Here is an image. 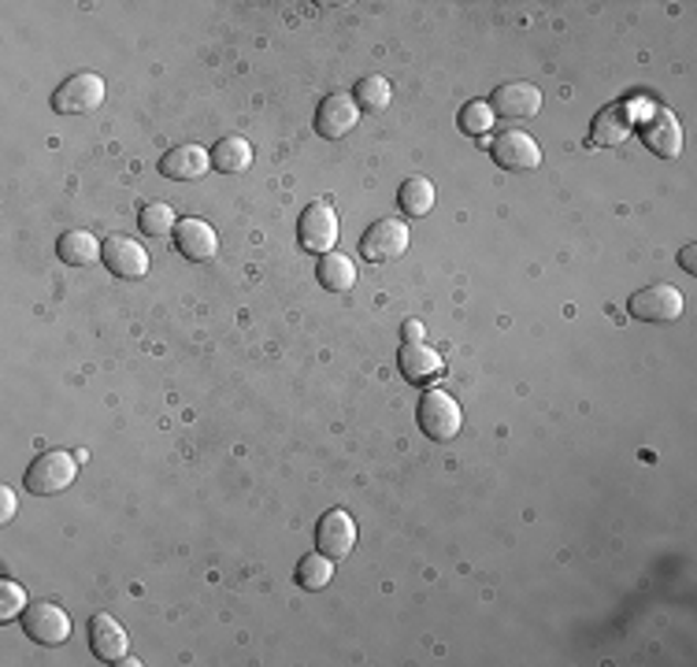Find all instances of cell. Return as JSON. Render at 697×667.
Instances as JSON below:
<instances>
[{
	"label": "cell",
	"instance_id": "6da1fadb",
	"mask_svg": "<svg viewBox=\"0 0 697 667\" xmlns=\"http://www.w3.org/2000/svg\"><path fill=\"white\" fill-rule=\"evenodd\" d=\"M75 475H78V456L52 449V453H41L38 460L27 467L23 486L34 497H52V494H64V489L75 483Z\"/></svg>",
	"mask_w": 697,
	"mask_h": 667
},
{
	"label": "cell",
	"instance_id": "7a4b0ae2",
	"mask_svg": "<svg viewBox=\"0 0 697 667\" xmlns=\"http://www.w3.org/2000/svg\"><path fill=\"white\" fill-rule=\"evenodd\" d=\"M415 420H420V431L431 437V442H453L461 434V404H456L450 393L442 390H426L420 398V409H415Z\"/></svg>",
	"mask_w": 697,
	"mask_h": 667
},
{
	"label": "cell",
	"instance_id": "3957f363",
	"mask_svg": "<svg viewBox=\"0 0 697 667\" xmlns=\"http://www.w3.org/2000/svg\"><path fill=\"white\" fill-rule=\"evenodd\" d=\"M297 242L305 253H335L338 245V215L327 201H311L297 219Z\"/></svg>",
	"mask_w": 697,
	"mask_h": 667
},
{
	"label": "cell",
	"instance_id": "277c9868",
	"mask_svg": "<svg viewBox=\"0 0 697 667\" xmlns=\"http://www.w3.org/2000/svg\"><path fill=\"white\" fill-rule=\"evenodd\" d=\"M104 104V78L93 75V71H78L71 75L64 86L52 93V112L60 116H89Z\"/></svg>",
	"mask_w": 697,
	"mask_h": 667
},
{
	"label": "cell",
	"instance_id": "5b68a950",
	"mask_svg": "<svg viewBox=\"0 0 697 667\" xmlns=\"http://www.w3.org/2000/svg\"><path fill=\"white\" fill-rule=\"evenodd\" d=\"M23 631L30 642L38 645H64L71 638V620L60 604L52 601H30L23 608Z\"/></svg>",
	"mask_w": 697,
	"mask_h": 667
},
{
	"label": "cell",
	"instance_id": "8992f818",
	"mask_svg": "<svg viewBox=\"0 0 697 667\" xmlns=\"http://www.w3.org/2000/svg\"><path fill=\"white\" fill-rule=\"evenodd\" d=\"M360 253L371 264H390V260H401L409 253V226L401 219H379L371 223L360 237Z\"/></svg>",
	"mask_w": 697,
	"mask_h": 667
},
{
	"label": "cell",
	"instance_id": "52a82bcc",
	"mask_svg": "<svg viewBox=\"0 0 697 667\" xmlns=\"http://www.w3.org/2000/svg\"><path fill=\"white\" fill-rule=\"evenodd\" d=\"M627 311L642 322H675L683 316V294L668 283L646 286L627 300Z\"/></svg>",
	"mask_w": 697,
	"mask_h": 667
},
{
	"label": "cell",
	"instance_id": "ba28073f",
	"mask_svg": "<svg viewBox=\"0 0 697 667\" xmlns=\"http://www.w3.org/2000/svg\"><path fill=\"white\" fill-rule=\"evenodd\" d=\"M101 260L108 264L112 275L127 278V283H138V278L149 275V253H145V245H138L134 237H108V242H101Z\"/></svg>",
	"mask_w": 697,
	"mask_h": 667
},
{
	"label": "cell",
	"instance_id": "9c48e42d",
	"mask_svg": "<svg viewBox=\"0 0 697 667\" xmlns=\"http://www.w3.org/2000/svg\"><path fill=\"white\" fill-rule=\"evenodd\" d=\"M490 108L494 116L513 119V123L535 119L538 112H542V93H538V86H530V82H505V86L494 89Z\"/></svg>",
	"mask_w": 697,
	"mask_h": 667
},
{
	"label": "cell",
	"instance_id": "30bf717a",
	"mask_svg": "<svg viewBox=\"0 0 697 667\" xmlns=\"http://www.w3.org/2000/svg\"><path fill=\"white\" fill-rule=\"evenodd\" d=\"M490 156L497 167H505V171H535V167L542 163V149H538V141L524 130L497 134Z\"/></svg>",
	"mask_w": 697,
	"mask_h": 667
},
{
	"label": "cell",
	"instance_id": "8fae6325",
	"mask_svg": "<svg viewBox=\"0 0 697 667\" xmlns=\"http://www.w3.org/2000/svg\"><path fill=\"white\" fill-rule=\"evenodd\" d=\"M357 546V523L346 508H330L316 527V549L327 552L330 560H346Z\"/></svg>",
	"mask_w": 697,
	"mask_h": 667
},
{
	"label": "cell",
	"instance_id": "7c38bea8",
	"mask_svg": "<svg viewBox=\"0 0 697 667\" xmlns=\"http://www.w3.org/2000/svg\"><path fill=\"white\" fill-rule=\"evenodd\" d=\"M357 119H360L357 100H352L349 93H330L316 112V130H319V138L341 141V138H349V130L357 127Z\"/></svg>",
	"mask_w": 697,
	"mask_h": 667
},
{
	"label": "cell",
	"instance_id": "4fadbf2b",
	"mask_svg": "<svg viewBox=\"0 0 697 667\" xmlns=\"http://www.w3.org/2000/svg\"><path fill=\"white\" fill-rule=\"evenodd\" d=\"M642 141H646V149L653 156H661V160H675V156L683 152V127L675 123V116L668 108H657L653 116L638 127Z\"/></svg>",
	"mask_w": 697,
	"mask_h": 667
},
{
	"label": "cell",
	"instance_id": "5bb4252c",
	"mask_svg": "<svg viewBox=\"0 0 697 667\" xmlns=\"http://www.w3.org/2000/svg\"><path fill=\"white\" fill-rule=\"evenodd\" d=\"M175 248L190 264H204V260L220 253V237H215L212 223H204V219H179V226H175Z\"/></svg>",
	"mask_w": 697,
	"mask_h": 667
},
{
	"label": "cell",
	"instance_id": "9a60e30c",
	"mask_svg": "<svg viewBox=\"0 0 697 667\" xmlns=\"http://www.w3.org/2000/svg\"><path fill=\"white\" fill-rule=\"evenodd\" d=\"M89 649L97 660L104 664H119L123 656H127V631L119 627L116 620L108 616V612H97V616L89 620Z\"/></svg>",
	"mask_w": 697,
	"mask_h": 667
},
{
	"label": "cell",
	"instance_id": "2e32d148",
	"mask_svg": "<svg viewBox=\"0 0 697 667\" xmlns=\"http://www.w3.org/2000/svg\"><path fill=\"white\" fill-rule=\"evenodd\" d=\"M208 167H212V156L201 145H179L160 160V174L171 182H197L208 174Z\"/></svg>",
	"mask_w": 697,
	"mask_h": 667
},
{
	"label": "cell",
	"instance_id": "e0dca14e",
	"mask_svg": "<svg viewBox=\"0 0 697 667\" xmlns=\"http://www.w3.org/2000/svg\"><path fill=\"white\" fill-rule=\"evenodd\" d=\"M631 108L627 104H609V108H601L594 123H590V141L601 145V149H616L631 138Z\"/></svg>",
	"mask_w": 697,
	"mask_h": 667
},
{
	"label": "cell",
	"instance_id": "ac0fdd59",
	"mask_svg": "<svg viewBox=\"0 0 697 667\" xmlns=\"http://www.w3.org/2000/svg\"><path fill=\"white\" fill-rule=\"evenodd\" d=\"M398 363H401V374L415 385L439 379V374L445 371L442 357L434 352L431 346H423V341H404L401 352H398Z\"/></svg>",
	"mask_w": 697,
	"mask_h": 667
},
{
	"label": "cell",
	"instance_id": "d6986e66",
	"mask_svg": "<svg viewBox=\"0 0 697 667\" xmlns=\"http://www.w3.org/2000/svg\"><path fill=\"white\" fill-rule=\"evenodd\" d=\"M208 156H212V167L220 174H242V171L253 167V145H249L245 138H237V134H231V138H220V141H215V149Z\"/></svg>",
	"mask_w": 697,
	"mask_h": 667
},
{
	"label": "cell",
	"instance_id": "ffe728a7",
	"mask_svg": "<svg viewBox=\"0 0 697 667\" xmlns=\"http://www.w3.org/2000/svg\"><path fill=\"white\" fill-rule=\"evenodd\" d=\"M316 275H319V286L330 289V294H349L352 283H357V267H352V260L341 256V253H324V256H319Z\"/></svg>",
	"mask_w": 697,
	"mask_h": 667
},
{
	"label": "cell",
	"instance_id": "44dd1931",
	"mask_svg": "<svg viewBox=\"0 0 697 667\" xmlns=\"http://www.w3.org/2000/svg\"><path fill=\"white\" fill-rule=\"evenodd\" d=\"M56 256L71 267H89L93 260H101V242L89 231H67V234H60Z\"/></svg>",
	"mask_w": 697,
	"mask_h": 667
},
{
	"label": "cell",
	"instance_id": "7402d4cb",
	"mask_svg": "<svg viewBox=\"0 0 697 667\" xmlns=\"http://www.w3.org/2000/svg\"><path fill=\"white\" fill-rule=\"evenodd\" d=\"M294 579H297V586L300 590H308V593H319L327 586L330 579H335V560L327 557V552H308V557H300V564L294 571Z\"/></svg>",
	"mask_w": 697,
	"mask_h": 667
},
{
	"label": "cell",
	"instance_id": "603a6c76",
	"mask_svg": "<svg viewBox=\"0 0 697 667\" xmlns=\"http://www.w3.org/2000/svg\"><path fill=\"white\" fill-rule=\"evenodd\" d=\"M434 201H439V193H434V186L426 182V179H409L401 186V193H398V208L409 219H423V215H431V208Z\"/></svg>",
	"mask_w": 697,
	"mask_h": 667
},
{
	"label": "cell",
	"instance_id": "cb8c5ba5",
	"mask_svg": "<svg viewBox=\"0 0 697 667\" xmlns=\"http://www.w3.org/2000/svg\"><path fill=\"white\" fill-rule=\"evenodd\" d=\"M390 97H393V89L382 75H368L352 86V100H357V108H363V112H382L390 104Z\"/></svg>",
	"mask_w": 697,
	"mask_h": 667
},
{
	"label": "cell",
	"instance_id": "d4e9b609",
	"mask_svg": "<svg viewBox=\"0 0 697 667\" xmlns=\"http://www.w3.org/2000/svg\"><path fill=\"white\" fill-rule=\"evenodd\" d=\"M138 226H141L145 237H168V234H175V226H179V215L171 212V204L152 201V204L141 208Z\"/></svg>",
	"mask_w": 697,
	"mask_h": 667
},
{
	"label": "cell",
	"instance_id": "484cf974",
	"mask_svg": "<svg viewBox=\"0 0 697 667\" xmlns=\"http://www.w3.org/2000/svg\"><path fill=\"white\" fill-rule=\"evenodd\" d=\"M494 127V108L486 100H472L461 108V130L464 134H475V138H483V134H490Z\"/></svg>",
	"mask_w": 697,
	"mask_h": 667
},
{
	"label": "cell",
	"instance_id": "4316f807",
	"mask_svg": "<svg viewBox=\"0 0 697 667\" xmlns=\"http://www.w3.org/2000/svg\"><path fill=\"white\" fill-rule=\"evenodd\" d=\"M27 590L12 579H0V623H12L15 616H23L27 608Z\"/></svg>",
	"mask_w": 697,
	"mask_h": 667
},
{
	"label": "cell",
	"instance_id": "83f0119b",
	"mask_svg": "<svg viewBox=\"0 0 697 667\" xmlns=\"http://www.w3.org/2000/svg\"><path fill=\"white\" fill-rule=\"evenodd\" d=\"M12 516H15V494L8 486H0V519L8 523Z\"/></svg>",
	"mask_w": 697,
	"mask_h": 667
},
{
	"label": "cell",
	"instance_id": "f1b7e54d",
	"mask_svg": "<svg viewBox=\"0 0 697 667\" xmlns=\"http://www.w3.org/2000/svg\"><path fill=\"white\" fill-rule=\"evenodd\" d=\"M401 338H404V341H423V322H420V319H404Z\"/></svg>",
	"mask_w": 697,
	"mask_h": 667
},
{
	"label": "cell",
	"instance_id": "f546056e",
	"mask_svg": "<svg viewBox=\"0 0 697 667\" xmlns=\"http://www.w3.org/2000/svg\"><path fill=\"white\" fill-rule=\"evenodd\" d=\"M694 256H697V248H694V245H686L683 253H679V267L686 271V275H697V260H694Z\"/></svg>",
	"mask_w": 697,
	"mask_h": 667
}]
</instances>
